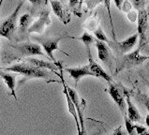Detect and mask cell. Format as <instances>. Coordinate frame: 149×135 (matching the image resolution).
Returning <instances> with one entry per match:
<instances>
[{
    "label": "cell",
    "mask_w": 149,
    "mask_h": 135,
    "mask_svg": "<svg viewBox=\"0 0 149 135\" xmlns=\"http://www.w3.org/2000/svg\"><path fill=\"white\" fill-rule=\"evenodd\" d=\"M67 89H68V93L70 95V98L73 102L74 106L76 108V111H77V115H78V118H79V122H80V127H81V133L82 135H84V104L86 103L84 100H82V102L80 101V98L74 89H72L70 86H67Z\"/></svg>",
    "instance_id": "9c48e42d"
},
{
    "label": "cell",
    "mask_w": 149,
    "mask_h": 135,
    "mask_svg": "<svg viewBox=\"0 0 149 135\" xmlns=\"http://www.w3.org/2000/svg\"><path fill=\"white\" fill-rule=\"evenodd\" d=\"M65 71L70 74V76L74 80L76 84L84 76H94V74L89 70L88 65L77 68H66Z\"/></svg>",
    "instance_id": "5bb4252c"
},
{
    "label": "cell",
    "mask_w": 149,
    "mask_h": 135,
    "mask_svg": "<svg viewBox=\"0 0 149 135\" xmlns=\"http://www.w3.org/2000/svg\"><path fill=\"white\" fill-rule=\"evenodd\" d=\"M146 124L147 127H149V115H147L146 117Z\"/></svg>",
    "instance_id": "f546056e"
},
{
    "label": "cell",
    "mask_w": 149,
    "mask_h": 135,
    "mask_svg": "<svg viewBox=\"0 0 149 135\" xmlns=\"http://www.w3.org/2000/svg\"><path fill=\"white\" fill-rule=\"evenodd\" d=\"M0 77L4 80L6 86H8V88L10 91V94L13 96V98L17 100V95H16V91H15V86H16L15 75L10 72H8V71L0 70Z\"/></svg>",
    "instance_id": "e0dca14e"
},
{
    "label": "cell",
    "mask_w": 149,
    "mask_h": 135,
    "mask_svg": "<svg viewBox=\"0 0 149 135\" xmlns=\"http://www.w3.org/2000/svg\"><path fill=\"white\" fill-rule=\"evenodd\" d=\"M42 46V48L45 51L46 54L52 59L54 63H57L55 60V57L54 56V52L59 49V41L62 40V38H40V37H35L34 38ZM61 51V50H60Z\"/></svg>",
    "instance_id": "52a82bcc"
},
{
    "label": "cell",
    "mask_w": 149,
    "mask_h": 135,
    "mask_svg": "<svg viewBox=\"0 0 149 135\" xmlns=\"http://www.w3.org/2000/svg\"><path fill=\"white\" fill-rule=\"evenodd\" d=\"M148 33L146 34V44H149V26H148Z\"/></svg>",
    "instance_id": "f1b7e54d"
},
{
    "label": "cell",
    "mask_w": 149,
    "mask_h": 135,
    "mask_svg": "<svg viewBox=\"0 0 149 135\" xmlns=\"http://www.w3.org/2000/svg\"><path fill=\"white\" fill-rule=\"evenodd\" d=\"M32 21V16L29 13H25L20 17L19 20V31L21 34H24L30 27V24Z\"/></svg>",
    "instance_id": "ac0fdd59"
},
{
    "label": "cell",
    "mask_w": 149,
    "mask_h": 135,
    "mask_svg": "<svg viewBox=\"0 0 149 135\" xmlns=\"http://www.w3.org/2000/svg\"><path fill=\"white\" fill-rule=\"evenodd\" d=\"M25 63H27L29 65H32L36 68H39V69H42V70H51L54 71V73H56L58 76H59V73L56 72L57 70H60L62 69L61 65L59 64V63H51L49 61H44L42 60V59H38V58H35V57H27L25 58Z\"/></svg>",
    "instance_id": "7c38bea8"
},
{
    "label": "cell",
    "mask_w": 149,
    "mask_h": 135,
    "mask_svg": "<svg viewBox=\"0 0 149 135\" xmlns=\"http://www.w3.org/2000/svg\"><path fill=\"white\" fill-rule=\"evenodd\" d=\"M138 39H139L138 33H135L132 36L126 39L125 40L116 41V40H110L108 42V44L119 56H124V54H127L133 49V47L137 43Z\"/></svg>",
    "instance_id": "277c9868"
},
{
    "label": "cell",
    "mask_w": 149,
    "mask_h": 135,
    "mask_svg": "<svg viewBox=\"0 0 149 135\" xmlns=\"http://www.w3.org/2000/svg\"><path fill=\"white\" fill-rule=\"evenodd\" d=\"M114 4H116V6L119 8V10H121V8H122V5H123V2L124 1H122V0H114Z\"/></svg>",
    "instance_id": "83f0119b"
},
{
    "label": "cell",
    "mask_w": 149,
    "mask_h": 135,
    "mask_svg": "<svg viewBox=\"0 0 149 135\" xmlns=\"http://www.w3.org/2000/svg\"><path fill=\"white\" fill-rule=\"evenodd\" d=\"M111 135H127L124 132H123V129H122V127H118L117 129H114V132L111 134Z\"/></svg>",
    "instance_id": "484cf974"
},
{
    "label": "cell",
    "mask_w": 149,
    "mask_h": 135,
    "mask_svg": "<svg viewBox=\"0 0 149 135\" xmlns=\"http://www.w3.org/2000/svg\"><path fill=\"white\" fill-rule=\"evenodd\" d=\"M77 40L83 41L86 48H89L91 46V44L96 42V39L91 35V34H89L88 32H84L80 38H77Z\"/></svg>",
    "instance_id": "d6986e66"
},
{
    "label": "cell",
    "mask_w": 149,
    "mask_h": 135,
    "mask_svg": "<svg viewBox=\"0 0 149 135\" xmlns=\"http://www.w3.org/2000/svg\"><path fill=\"white\" fill-rule=\"evenodd\" d=\"M93 33H94V35L96 37V40H100V41H102V42H105V43H108V42L110 41L100 25H99L97 28Z\"/></svg>",
    "instance_id": "ffe728a7"
},
{
    "label": "cell",
    "mask_w": 149,
    "mask_h": 135,
    "mask_svg": "<svg viewBox=\"0 0 149 135\" xmlns=\"http://www.w3.org/2000/svg\"><path fill=\"white\" fill-rule=\"evenodd\" d=\"M131 8H132V4H131V2H130V1H124V2H123L121 10H123L124 12H127V13H129L130 10H132Z\"/></svg>",
    "instance_id": "cb8c5ba5"
},
{
    "label": "cell",
    "mask_w": 149,
    "mask_h": 135,
    "mask_svg": "<svg viewBox=\"0 0 149 135\" xmlns=\"http://www.w3.org/2000/svg\"><path fill=\"white\" fill-rule=\"evenodd\" d=\"M86 51H87V56H88V68H89V70H90L91 72L94 74V77L103 79L106 82H108L109 84L114 83L113 81L112 77H111V76L106 72V71L102 69V68L97 64L96 61H94V59H93V57H92L90 47L86 48Z\"/></svg>",
    "instance_id": "ba28073f"
},
{
    "label": "cell",
    "mask_w": 149,
    "mask_h": 135,
    "mask_svg": "<svg viewBox=\"0 0 149 135\" xmlns=\"http://www.w3.org/2000/svg\"><path fill=\"white\" fill-rule=\"evenodd\" d=\"M147 84H148V90H149V83H148Z\"/></svg>",
    "instance_id": "836d02e7"
},
{
    "label": "cell",
    "mask_w": 149,
    "mask_h": 135,
    "mask_svg": "<svg viewBox=\"0 0 149 135\" xmlns=\"http://www.w3.org/2000/svg\"><path fill=\"white\" fill-rule=\"evenodd\" d=\"M99 22H97V19L96 17H92V18H89L86 22V24H84V26L87 28V30L89 31H92L94 32L96 29L99 26Z\"/></svg>",
    "instance_id": "44dd1931"
},
{
    "label": "cell",
    "mask_w": 149,
    "mask_h": 135,
    "mask_svg": "<svg viewBox=\"0 0 149 135\" xmlns=\"http://www.w3.org/2000/svg\"><path fill=\"white\" fill-rule=\"evenodd\" d=\"M0 47H1V42H0Z\"/></svg>",
    "instance_id": "e575fe53"
},
{
    "label": "cell",
    "mask_w": 149,
    "mask_h": 135,
    "mask_svg": "<svg viewBox=\"0 0 149 135\" xmlns=\"http://www.w3.org/2000/svg\"><path fill=\"white\" fill-rule=\"evenodd\" d=\"M51 7L54 10V14L58 17V19L61 21L64 24H68L71 20L70 14L69 13L67 8L63 6V4L59 1H51Z\"/></svg>",
    "instance_id": "4fadbf2b"
},
{
    "label": "cell",
    "mask_w": 149,
    "mask_h": 135,
    "mask_svg": "<svg viewBox=\"0 0 149 135\" xmlns=\"http://www.w3.org/2000/svg\"><path fill=\"white\" fill-rule=\"evenodd\" d=\"M148 15L146 8H141L138 10V19H137V33L140 38L139 46L143 47L146 42V34L148 30Z\"/></svg>",
    "instance_id": "8992f818"
},
{
    "label": "cell",
    "mask_w": 149,
    "mask_h": 135,
    "mask_svg": "<svg viewBox=\"0 0 149 135\" xmlns=\"http://www.w3.org/2000/svg\"><path fill=\"white\" fill-rule=\"evenodd\" d=\"M124 120L127 135H135V127L133 123L127 117V116H124Z\"/></svg>",
    "instance_id": "7402d4cb"
},
{
    "label": "cell",
    "mask_w": 149,
    "mask_h": 135,
    "mask_svg": "<svg viewBox=\"0 0 149 135\" xmlns=\"http://www.w3.org/2000/svg\"><path fill=\"white\" fill-rule=\"evenodd\" d=\"M100 3H101V1H96V2H94V1H87L86 5H87V7L89 8H95L97 5H99V4H100Z\"/></svg>",
    "instance_id": "4316f807"
},
{
    "label": "cell",
    "mask_w": 149,
    "mask_h": 135,
    "mask_svg": "<svg viewBox=\"0 0 149 135\" xmlns=\"http://www.w3.org/2000/svg\"><path fill=\"white\" fill-rule=\"evenodd\" d=\"M146 12H147V15H148V20H149V4H148V7H147Z\"/></svg>",
    "instance_id": "1f68e13d"
},
{
    "label": "cell",
    "mask_w": 149,
    "mask_h": 135,
    "mask_svg": "<svg viewBox=\"0 0 149 135\" xmlns=\"http://www.w3.org/2000/svg\"><path fill=\"white\" fill-rule=\"evenodd\" d=\"M23 5H24L23 1H21L17 4V7L15 8L13 12L0 24V36L6 38L8 40H11V38L14 35L15 30H16L17 18H18V14Z\"/></svg>",
    "instance_id": "3957f363"
},
{
    "label": "cell",
    "mask_w": 149,
    "mask_h": 135,
    "mask_svg": "<svg viewBox=\"0 0 149 135\" xmlns=\"http://www.w3.org/2000/svg\"><path fill=\"white\" fill-rule=\"evenodd\" d=\"M142 135H149V129H146V130H144V132L142 133Z\"/></svg>",
    "instance_id": "4dcf8cb0"
},
{
    "label": "cell",
    "mask_w": 149,
    "mask_h": 135,
    "mask_svg": "<svg viewBox=\"0 0 149 135\" xmlns=\"http://www.w3.org/2000/svg\"><path fill=\"white\" fill-rule=\"evenodd\" d=\"M2 5V1H0V6H1Z\"/></svg>",
    "instance_id": "d6a6232c"
},
{
    "label": "cell",
    "mask_w": 149,
    "mask_h": 135,
    "mask_svg": "<svg viewBox=\"0 0 149 135\" xmlns=\"http://www.w3.org/2000/svg\"><path fill=\"white\" fill-rule=\"evenodd\" d=\"M108 92H109V95L111 96V98L114 101V103L117 105V107L121 111L123 116H127V104H126L125 96H123L121 94L120 89L118 88L116 83L109 84Z\"/></svg>",
    "instance_id": "30bf717a"
},
{
    "label": "cell",
    "mask_w": 149,
    "mask_h": 135,
    "mask_svg": "<svg viewBox=\"0 0 149 135\" xmlns=\"http://www.w3.org/2000/svg\"><path fill=\"white\" fill-rule=\"evenodd\" d=\"M140 100H141V101L143 102V104L146 106V110H147V112L149 113V98L146 96V95H140Z\"/></svg>",
    "instance_id": "d4e9b609"
},
{
    "label": "cell",
    "mask_w": 149,
    "mask_h": 135,
    "mask_svg": "<svg viewBox=\"0 0 149 135\" xmlns=\"http://www.w3.org/2000/svg\"><path fill=\"white\" fill-rule=\"evenodd\" d=\"M4 70L8 72H14L17 74L24 75L27 78H37V79H50L52 77L50 72L46 70L39 69L32 65H29L27 63H16L10 67L4 68Z\"/></svg>",
    "instance_id": "6da1fadb"
},
{
    "label": "cell",
    "mask_w": 149,
    "mask_h": 135,
    "mask_svg": "<svg viewBox=\"0 0 149 135\" xmlns=\"http://www.w3.org/2000/svg\"><path fill=\"white\" fill-rule=\"evenodd\" d=\"M142 47H139L135 51H132L124 56H121V58L118 60V63L116 65V73H119L120 71L131 69L136 66L142 65L144 61H146L149 59V56H143L141 53Z\"/></svg>",
    "instance_id": "7a4b0ae2"
},
{
    "label": "cell",
    "mask_w": 149,
    "mask_h": 135,
    "mask_svg": "<svg viewBox=\"0 0 149 135\" xmlns=\"http://www.w3.org/2000/svg\"><path fill=\"white\" fill-rule=\"evenodd\" d=\"M124 96L126 100V104H127V117L132 122H138L142 119V116L140 115L138 109L135 107V105L130 100V95L127 94V92L124 91Z\"/></svg>",
    "instance_id": "9a60e30c"
},
{
    "label": "cell",
    "mask_w": 149,
    "mask_h": 135,
    "mask_svg": "<svg viewBox=\"0 0 149 135\" xmlns=\"http://www.w3.org/2000/svg\"><path fill=\"white\" fill-rule=\"evenodd\" d=\"M11 48H13L17 53H19L20 56H44L42 52L41 47L37 43L33 42H23L16 45H10Z\"/></svg>",
    "instance_id": "5b68a950"
},
{
    "label": "cell",
    "mask_w": 149,
    "mask_h": 135,
    "mask_svg": "<svg viewBox=\"0 0 149 135\" xmlns=\"http://www.w3.org/2000/svg\"><path fill=\"white\" fill-rule=\"evenodd\" d=\"M51 24V18H50V10L43 8L40 13L39 19L33 23L32 25L28 29V33H42L44 31V28Z\"/></svg>",
    "instance_id": "8fae6325"
},
{
    "label": "cell",
    "mask_w": 149,
    "mask_h": 135,
    "mask_svg": "<svg viewBox=\"0 0 149 135\" xmlns=\"http://www.w3.org/2000/svg\"><path fill=\"white\" fill-rule=\"evenodd\" d=\"M96 47L97 50V57L100 61L105 63L106 65L111 67V58H110V49L105 42H102L96 40Z\"/></svg>",
    "instance_id": "2e32d148"
},
{
    "label": "cell",
    "mask_w": 149,
    "mask_h": 135,
    "mask_svg": "<svg viewBox=\"0 0 149 135\" xmlns=\"http://www.w3.org/2000/svg\"><path fill=\"white\" fill-rule=\"evenodd\" d=\"M127 17L130 20V22L134 23L138 19V13L135 10H130L129 13H127Z\"/></svg>",
    "instance_id": "603a6c76"
}]
</instances>
